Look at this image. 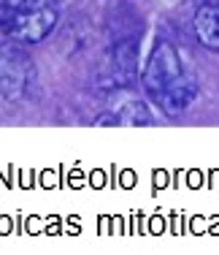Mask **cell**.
I'll use <instances>...</instances> for the list:
<instances>
[{"label":"cell","instance_id":"1","mask_svg":"<svg viewBox=\"0 0 219 255\" xmlns=\"http://www.w3.org/2000/svg\"><path fill=\"white\" fill-rule=\"evenodd\" d=\"M57 25V0H0V30L16 44H41Z\"/></svg>","mask_w":219,"mask_h":255},{"label":"cell","instance_id":"2","mask_svg":"<svg viewBox=\"0 0 219 255\" xmlns=\"http://www.w3.org/2000/svg\"><path fill=\"white\" fill-rule=\"evenodd\" d=\"M22 46L16 41L0 44V95L8 101L24 98L35 79V63Z\"/></svg>","mask_w":219,"mask_h":255},{"label":"cell","instance_id":"3","mask_svg":"<svg viewBox=\"0 0 219 255\" xmlns=\"http://www.w3.org/2000/svg\"><path fill=\"white\" fill-rule=\"evenodd\" d=\"M138 71V46L136 41H119L117 46H111V52L106 54V60L97 68V84L106 90H119L136 79Z\"/></svg>","mask_w":219,"mask_h":255},{"label":"cell","instance_id":"4","mask_svg":"<svg viewBox=\"0 0 219 255\" xmlns=\"http://www.w3.org/2000/svg\"><path fill=\"white\" fill-rule=\"evenodd\" d=\"M184 71H181V57L176 52L173 44L168 41H160V44L151 49L149 60H146V68L141 74V82H144V90L154 98L157 93L168 87L170 82H176Z\"/></svg>","mask_w":219,"mask_h":255},{"label":"cell","instance_id":"5","mask_svg":"<svg viewBox=\"0 0 219 255\" xmlns=\"http://www.w3.org/2000/svg\"><path fill=\"white\" fill-rule=\"evenodd\" d=\"M195 98H198V82H195L190 74H181L176 82H170L168 87L162 90V93L154 95V103H157V106H160L165 114H170V117H173V114H181V112H184V109L190 106Z\"/></svg>","mask_w":219,"mask_h":255},{"label":"cell","instance_id":"6","mask_svg":"<svg viewBox=\"0 0 219 255\" xmlns=\"http://www.w3.org/2000/svg\"><path fill=\"white\" fill-rule=\"evenodd\" d=\"M195 35L198 41L206 46V49L219 52V0L214 3H203L198 11H195Z\"/></svg>","mask_w":219,"mask_h":255},{"label":"cell","instance_id":"7","mask_svg":"<svg viewBox=\"0 0 219 255\" xmlns=\"http://www.w3.org/2000/svg\"><path fill=\"white\" fill-rule=\"evenodd\" d=\"M117 123L119 125H149L151 123V114H149V109H146V103L130 101V103H125V106L119 109Z\"/></svg>","mask_w":219,"mask_h":255}]
</instances>
